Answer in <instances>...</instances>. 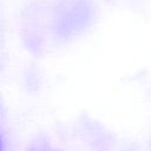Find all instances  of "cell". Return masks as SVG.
<instances>
[{
    "label": "cell",
    "instance_id": "obj_1",
    "mask_svg": "<svg viewBox=\"0 0 151 151\" xmlns=\"http://www.w3.org/2000/svg\"><path fill=\"white\" fill-rule=\"evenodd\" d=\"M1 147H2V143H1V136H0V151H1Z\"/></svg>",
    "mask_w": 151,
    "mask_h": 151
}]
</instances>
